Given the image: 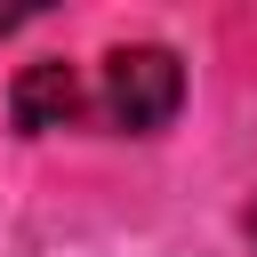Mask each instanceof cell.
I'll return each instance as SVG.
<instances>
[{
    "label": "cell",
    "instance_id": "obj_1",
    "mask_svg": "<svg viewBox=\"0 0 257 257\" xmlns=\"http://www.w3.org/2000/svg\"><path fill=\"white\" fill-rule=\"evenodd\" d=\"M185 104V72H177V56L169 48H112L104 64H96V88H88V112H104L120 137H153V128H169V112Z\"/></svg>",
    "mask_w": 257,
    "mask_h": 257
},
{
    "label": "cell",
    "instance_id": "obj_2",
    "mask_svg": "<svg viewBox=\"0 0 257 257\" xmlns=\"http://www.w3.org/2000/svg\"><path fill=\"white\" fill-rule=\"evenodd\" d=\"M8 112H16V128L24 137H48V128H72L80 112H88V88H80V72L72 64H24L16 72V88H8Z\"/></svg>",
    "mask_w": 257,
    "mask_h": 257
},
{
    "label": "cell",
    "instance_id": "obj_3",
    "mask_svg": "<svg viewBox=\"0 0 257 257\" xmlns=\"http://www.w3.org/2000/svg\"><path fill=\"white\" fill-rule=\"evenodd\" d=\"M8 24H24V8H0V32H8Z\"/></svg>",
    "mask_w": 257,
    "mask_h": 257
},
{
    "label": "cell",
    "instance_id": "obj_4",
    "mask_svg": "<svg viewBox=\"0 0 257 257\" xmlns=\"http://www.w3.org/2000/svg\"><path fill=\"white\" fill-rule=\"evenodd\" d=\"M249 241H257V209H249Z\"/></svg>",
    "mask_w": 257,
    "mask_h": 257
}]
</instances>
